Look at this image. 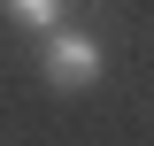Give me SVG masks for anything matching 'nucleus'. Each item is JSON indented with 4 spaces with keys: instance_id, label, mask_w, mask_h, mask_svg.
I'll return each instance as SVG.
<instances>
[{
    "instance_id": "nucleus-1",
    "label": "nucleus",
    "mask_w": 154,
    "mask_h": 146,
    "mask_svg": "<svg viewBox=\"0 0 154 146\" xmlns=\"http://www.w3.org/2000/svg\"><path fill=\"white\" fill-rule=\"evenodd\" d=\"M100 69H108V54H100V38L93 31H46L38 38V77L54 92H85V85H100Z\"/></svg>"
},
{
    "instance_id": "nucleus-2",
    "label": "nucleus",
    "mask_w": 154,
    "mask_h": 146,
    "mask_svg": "<svg viewBox=\"0 0 154 146\" xmlns=\"http://www.w3.org/2000/svg\"><path fill=\"white\" fill-rule=\"evenodd\" d=\"M0 8L16 16L23 31H38V38H46V31H62V0H0Z\"/></svg>"
}]
</instances>
